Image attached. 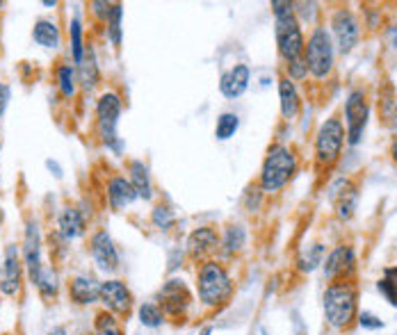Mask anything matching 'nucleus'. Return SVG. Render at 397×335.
Masks as SVG:
<instances>
[{
  "label": "nucleus",
  "instance_id": "nucleus-4",
  "mask_svg": "<svg viewBox=\"0 0 397 335\" xmlns=\"http://www.w3.org/2000/svg\"><path fill=\"white\" fill-rule=\"evenodd\" d=\"M295 173V155L290 148L274 144L265 155L263 171H261V190L263 192H278L286 187V182Z\"/></svg>",
  "mask_w": 397,
  "mask_h": 335
},
{
  "label": "nucleus",
  "instance_id": "nucleus-26",
  "mask_svg": "<svg viewBox=\"0 0 397 335\" xmlns=\"http://www.w3.org/2000/svg\"><path fill=\"white\" fill-rule=\"evenodd\" d=\"M30 281H32V285L39 290V294L46 297V299L55 297L57 290H60V283H57V274H55L53 269H49V267H41L37 274L32 276Z\"/></svg>",
  "mask_w": 397,
  "mask_h": 335
},
{
  "label": "nucleus",
  "instance_id": "nucleus-39",
  "mask_svg": "<svg viewBox=\"0 0 397 335\" xmlns=\"http://www.w3.org/2000/svg\"><path fill=\"white\" fill-rule=\"evenodd\" d=\"M89 7H91V11H94V14H96L99 19L108 21L110 14H112V7H114V5H110V3H99V0H94V3H91Z\"/></svg>",
  "mask_w": 397,
  "mask_h": 335
},
{
  "label": "nucleus",
  "instance_id": "nucleus-38",
  "mask_svg": "<svg viewBox=\"0 0 397 335\" xmlns=\"http://www.w3.org/2000/svg\"><path fill=\"white\" fill-rule=\"evenodd\" d=\"M358 324L363 326V329H372V331H377V329H381V326H383V321H381L379 317H375L372 313H361V315H358Z\"/></svg>",
  "mask_w": 397,
  "mask_h": 335
},
{
  "label": "nucleus",
  "instance_id": "nucleus-22",
  "mask_svg": "<svg viewBox=\"0 0 397 335\" xmlns=\"http://www.w3.org/2000/svg\"><path fill=\"white\" fill-rule=\"evenodd\" d=\"M278 98H281V114L286 119H295L299 114L301 100L297 94V87L290 78H281L278 80Z\"/></svg>",
  "mask_w": 397,
  "mask_h": 335
},
{
  "label": "nucleus",
  "instance_id": "nucleus-35",
  "mask_svg": "<svg viewBox=\"0 0 397 335\" xmlns=\"http://www.w3.org/2000/svg\"><path fill=\"white\" fill-rule=\"evenodd\" d=\"M322 256H324V247L322 244L308 247V251L299 258V269L301 272H313L318 264H322Z\"/></svg>",
  "mask_w": 397,
  "mask_h": 335
},
{
  "label": "nucleus",
  "instance_id": "nucleus-16",
  "mask_svg": "<svg viewBox=\"0 0 397 335\" xmlns=\"http://www.w3.org/2000/svg\"><path fill=\"white\" fill-rule=\"evenodd\" d=\"M217 249H219V235H217V230L210 226H201V228L192 230L188 237V251L196 260L213 256Z\"/></svg>",
  "mask_w": 397,
  "mask_h": 335
},
{
  "label": "nucleus",
  "instance_id": "nucleus-34",
  "mask_svg": "<svg viewBox=\"0 0 397 335\" xmlns=\"http://www.w3.org/2000/svg\"><path fill=\"white\" fill-rule=\"evenodd\" d=\"M151 222H154L156 228L160 230H169L174 224H176V215H174V210H169L167 205H156L154 212H151Z\"/></svg>",
  "mask_w": 397,
  "mask_h": 335
},
{
  "label": "nucleus",
  "instance_id": "nucleus-2",
  "mask_svg": "<svg viewBox=\"0 0 397 335\" xmlns=\"http://www.w3.org/2000/svg\"><path fill=\"white\" fill-rule=\"evenodd\" d=\"M196 292H198V302L208 308H219L228 304V299L233 294V281L228 272L224 269V264H219L215 260H206L196 274Z\"/></svg>",
  "mask_w": 397,
  "mask_h": 335
},
{
  "label": "nucleus",
  "instance_id": "nucleus-23",
  "mask_svg": "<svg viewBox=\"0 0 397 335\" xmlns=\"http://www.w3.org/2000/svg\"><path fill=\"white\" fill-rule=\"evenodd\" d=\"M354 264V253L349 247H336L329 258L324 262V276L326 279H336L338 274H343L345 269H349Z\"/></svg>",
  "mask_w": 397,
  "mask_h": 335
},
{
  "label": "nucleus",
  "instance_id": "nucleus-14",
  "mask_svg": "<svg viewBox=\"0 0 397 335\" xmlns=\"http://www.w3.org/2000/svg\"><path fill=\"white\" fill-rule=\"evenodd\" d=\"M23 262H26L28 276L32 279L44 264H41V233H39V222L30 219L26 226V239H23Z\"/></svg>",
  "mask_w": 397,
  "mask_h": 335
},
{
  "label": "nucleus",
  "instance_id": "nucleus-9",
  "mask_svg": "<svg viewBox=\"0 0 397 335\" xmlns=\"http://www.w3.org/2000/svg\"><path fill=\"white\" fill-rule=\"evenodd\" d=\"M345 117H347V140L349 144H358L363 137L366 123H368V100L363 89H354L347 96L345 103Z\"/></svg>",
  "mask_w": 397,
  "mask_h": 335
},
{
  "label": "nucleus",
  "instance_id": "nucleus-41",
  "mask_svg": "<svg viewBox=\"0 0 397 335\" xmlns=\"http://www.w3.org/2000/svg\"><path fill=\"white\" fill-rule=\"evenodd\" d=\"M46 167H49V169L55 173V178H62V176H64V173H62V167L57 165L55 160H46Z\"/></svg>",
  "mask_w": 397,
  "mask_h": 335
},
{
  "label": "nucleus",
  "instance_id": "nucleus-11",
  "mask_svg": "<svg viewBox=\"0 0 397 335\" xmlns=\"http://www.w3.org/2000/svg\"><path fill=\"white\" fill-rule=\"evenodd\" d=\"M89 251L101 272L112 274L119 269V253H116V247H114L112 237L108 235V230H96V233L91 235Z\"/></svg>",
  "mask_w": 397,
  "mask_h": 335
},
{
  "label": "nucleus",
  "instance_id": "nucleus-12",
  "mask_svg": "<svg viewBox=\"0 0 397 335\" xmlns=\"http://www.w3.org/2000/svg\"><path fill=\"white\" fill-rule=\"evenodd\" d=\"M331 28H333V37L341 53H349L356 46L358 37H361V28L358 21L354 19V14L349 9H338L333 19H331Z\"/></svg>",
  "mask_w": 397,
  "mask_h": 335
},
{
  "label": "nucleus",
  "instance_id": "nucleus-25",
  "mask_svg": "<svg viewBox=\"0 0 397 335\" xmlns=\"http://www.w3.org/2000/svg\"><path fill=\"white\" fill-rule=\"evenodd\" d=\"M244 244H247V230H244L240 224H231L224 228V235H221V239H219V247L226 256H236V253H240L244 249Z\"/></svg>",
  "mask_w": 397,
  "mask_h": 335
},
{
  "label": "nucleus",
  "instance_id": "nucleus-10",
  "mask_svg": "<svg viewBox=\"0 0 397 335\" xmlns=\"http://www.w3.org/2000/svg\"><path fill=\"white\" fill-rule=\"evenodd\" d=\"M99 302L105 306V310L112 315H128L133 308V294L128 290L124 281L110 279L101 283V299Z\"/></svg>",
  "mask_w": 397,
  "mask_h": 335
},
{
  "label": "nucleus",
  "instance_id": "nucleus-43",
  "mask_svg": "<svg viewBox=\"0 0 397 335\" xmlns=\"http://www.w3.org/2000/svg\"><path fill=\"white\" fill-rule=\"evenodd\" d=\"M46 335H66V329H62V326H57V329H53V331H49Z\"/></svg>",
  "mask_w": 397,
  "mask_h": 335
},
{
  "label": "nucleus",
  "instance_id": "nucleus-42",
  "mask_svg": "<svg viewBox=\"0 0 397 335\" xmlns=\"http://www.w3.org/2000/svg\"><path fill=\"white\" fill-rule=\"evenodd\" d=\"M383 279H388V281L397 283V267H388V269H386V276H383Z\"/></svg>",
  "mask_w": 397,
  "mask_h": 335
},
{
  "label": "nucleus",
  "instance_id": "nucleus-29",
  "mask_svg": "<svg viewBox=\"0 0 397 335\" xmlns=\"http://www.w3.org/2000/svg\"><path fill=\"white\" fill-rule=\"evenodd\" d=\"M94 335H124V331H121L119 319L112 313H108V310H103L94 319Z\"/></svg>",
  "mask_w": 397,
  "mask_h": 335
},
{
  "label": "nucleus",
  "instance_id": "nucleus-20",
  "mask_svg": "<svg viewBox=\"0 0 397 335\" xmlns=\"http://www.w3.org/2000/svg\"><path fill=\"white\" fill-rule=\"evenodd\" d=\"M57 228H60V235L66 239H76L85 233V217L83 212L74 205L62 207L60 217H57Z\"/></svg>",
  "mask_w": 397,
  "mask_h": 335
},
{
  "label": "nucleus",
  "instance_id": "nucleus-31",
  "mask_svg": "<svg viewBox=\"0 0 397 335\" xmlns=\"http://www.w3.org/2000/svg\"><path fill=\"white\" fill-rule=\"evenodd\" d=\"M76 83H78V76L71 66H60L57 68V87H60L62 91V96L66 98H71L76 94Z\"/></svg>",
  "mask_w": 397,
  "mask_h": 335
},
{
  "label": "nucleus",
  "instance_id": "nucleus-24",
  "mask_svg": "<svg viewBox=\"0 0 397 335\" xmlns=\"http://www.w3.org/2000/svg\"><path fill=\"white\" fill-rule=\"evenodd\" d=\"M32 39L34 43H39L44 46V48H60V28L55 26L53 21H46V19H39L37 23H34V28H32Z\"/></svg>",
  "mask_w": 397,
  "mask_h": 335
},
{
  "label": "nucleus",
  "instance_id": "nucleus-40",
  "mask_svg": "<svg viewBox=\"0 0 397 335\" xmlns=\"http://www.w3.org/2000/svg\"><path fill=\"white\" fill-rule=\"evenodd\" d=\"M7 100H9V87L0 83V114L5 112V108H7Z\"/></svg>",
  "mask_w": 397,
  "mask_h": 335
},
{
  "label": "nucleus",
  "instance_id": "nucleus-8",
  "mask_svg": "<svg viewBox=\"0 0 397 335\" xmlns=\"http://www.w3.org/2000/svg\"><path fill=\"white\" fill-rule=\"evenodd\" d=\"M192 304V294L188 290V285L179 279H171L160 287L158 292V306L165 315L169 317H183L185 310Z\"/></svg>",
  "mask_w": 397,
  "mask_h": 335
},
{
  "label": "nucleus",
  "instance_id": "nucleus-27",
  "mask_svg": "<svg viewBox=\"0 0 397 335\" xmlns=\"http://www.w3.org/2000/svg\"><path fill=\"white\" fill-rule=\"evenodd\" d=\"M78 83L87 91L99 85V66H96L94 55H85L83 62L78 64Z\"/></svg>",
  "mask_w": 397,
  "mask_h": 335
},
{
  "label": "nucleus",
  "instance_id": "nucleus-36",
  "mask_svg": "<svg viewBox=\"0 0 397 335\" xmlns=\"http://www.w3.org/2000/svg\"><path fill=\"white\" fill-rule=\"evenodd\" d=\"M288 73H290V80H303L308 76V66H306V60L299 57V60L290 62L288 64Z\"/></svg>",
  "mask_w": 397,
  "mask_h": 335
},
{
  "label": "nucleus",
  "instance_id": "nucleus-46",
  "mask_svg": "<svg viewBox=\"0 0 397 335\" xmlns=\"http://www.w3.org/2000/svg\"><path fill=\"white\" fill-rule=\"evenodd\" d=\"M0 151H3V144H0Z\"/></svg>",
  "mask_w": 397,
  "mask_h": 335
},
{
  "label": "nucleus",
  "instance_id": "nucleus-47",
  "mask_svg": "<svg viewBox=\"0 0 397 335\" xmlns=\"http://www.w3.org/2000/svg\"><path fill=\"white\" fill-rule=\"evenodd\" d=\"M395 46H397V39H395Z\"/></svg>",
  "mask_w": 397,
  "mask_h": 335
},
{
  "label": "nucleus",
  "instance_id": "nucleus-17",
  "mask_svg": "<svg viewBox=\"0 0 397 335\" xmlns=\"http://www.w3.org/2000/svg\"><path fill=\"white\" fill-rule=\"evenodd\" d=\"M69 297L78 306H91L101 299V283L91 276H76L69 283Z\"/></svg>",
  "mask_w": 397,
  "mask_h": 335
},
{
  "label": "nucleus",
  "instance_id": "nucleus-45",
  "mask_svg": "<svg viewBox=\"0 0 397 335\" xmlns=\"http://www.w3.org/2000/svg\"><path fill=\"white\" fill-rule=\"evenodd\" d=\"M210 331H213V329H203V333H201V335H210Z\"/></svg>",
  "mask_w": 397,
  "mask_h": 335
},
{
  "label": "nucleus",
  "instance_id": "nucleus-30",
  "mask_svg": "<svg viewBox=\"0 0 397 335\" xmlns=\"http://www.w3.org/2000/svg\"><path fill=\"white\" fill-rule=\"evenodd\" d=\"M137 315H139V321L149 329H158L162 326V321H165V313H162L158 304H142L137 310Z\"/></svg>",
  "mask_w": 397,
  "mask_h": 335
},
{
  "label": "nucleus",
  "instance_id": "nucleus-7",
  "mask_svg": "<svg viewBox=\"0 0 397 335\" xmlns=\"http://www.w3.org/2000/svg\"><path fill=\"white\" fill-rule=\"evenodd\" d=\"M345 142V128L341 119H326L320 130L318 137H315V153H318V160L322 165H331L341 155V148Z\"/></svg>",
  "mask_w": 397,
  "mask_h": 335
},
{
  "label": "nucleus",
  "instance_id": "nucleus-3",
  "mask_svg": "<svg viewBox=\"0 0 397 335\" xmlns=\"http://www.w3.org/2000/svg\"><path fill=\"white\" fill-rule=\"evenodd\" d=\"M324 315L336 329H345L356 317V290L349 283H333L324 292Z\"/></svg>",
  "mask_w": 397,
  "mask_h": 335
},
{
  "label": "nucleus",
  "instance_id": "nucleus-15",
  "mask_svg": "<svg viewBox=\"0 0 397 335\" xmlns=\"http://www.w3.org/2000/svg\"><path fill=\"white\" fill-rule=\"evenodd\" d=\"M249 78H251V71L247 64H236L233 68H228L226 73H221V80H219V91L224 94L226 98H240L244 91L249 87Z\"/></svg>",
  "mask_w": 397,
  "mask_h": 335
},
{
  "label": "nucleus",
  "instance_id": "nucleus-6",
  "mask_svg": "<svg viewBox=\"0 0 397 335\" xmlns=\"http://www.w3.org/2000/svg\"><path fill=\"white\" fill-rule=\"evenodd\" d=\"M303 60H306L308 73L315 78H326L333 68V43L329 32L324 28H315L308 37V43L303 46Z\"/></svg>",
  "mask_w": 397,
  "mask_h": 335
},
{
  "label": "nucleus",
  "instance_id": "nucleus-37",
  "mask_svg": "<svg viewBox=\"0 0 397 335\" xmlns=\"http://www.w3.org/2000/svg\"><path fill=\"white\" fill-rule=\"evenodd\" d=\"M379 292L386 297L393 306H397V283H393L388 279H381L379 281Z\"/></svg>",
  "mask_w": 397,
  "mask_h": 335
},
{
  "label": "nucleus",
  "instance_id": "nucleus-18",
  "mask_svg": "<svg viewBox=\"0 0 397 335\" xmlns=\"http://www.w3.org/2000/svg\"><path fill=\"white\" fill-rule=\"evenodd\" d=\"M139 199L131 180H126L124 176H114L108 182V201L112 210H124V207L133 205V201Z\"/></svg>",
  "mask_w": 397,
  "mask_h": 335
},
{
  "label": "nucleus",
  "instance_id": "nucleus-44",
  "mask_svg": "<svg viewBox=\"0 0 397 335\" xmlns=\"http://www.w3.org/2000/svg\"><path fill=\"white\" fill-rule=\"evenodd\" d=\"M393 160H395V165H397V140H395V144H393Z\"/></svg>",
  "mask_w": 397,
  "mask_h": 335
},
{
  "label": "nucleus",
  "instance_id": "nucleus-1",
  "mask_svg": "<svg viewBox=\"0 0 397 335\" xmlns=\"http://www.w3.org/2000/svg\"><path fill=\"white\" fill-rule=\"evenodd\" d=\"M274 28H276V46H278V55L290 64L303 57V37H301V28L299 21L295 16V5L293 3H281V0H274Z\"/></svg>",
  "mask_w": 397,
  "mask_h": 335
},
{
  "label": "nucleus",
  "instance_id": "nucleus-28",
  "mask_svg": "<svg viewBox=\"0 0 397 335\" xmlns=\"http://www.w3.org/2000/svg\"><path fill=\"white\" fill-rule=\"evenodd\" d=\"M238 128H240L238 114L236 112H221L217 117V123H215V137L219 142H226L238 133Z\"/></svg>",
  "mask_w": 397,
  "mask_h": 335
},
{
  "label": "nucleus",
  "instance_id": "nucleus-5",
  "mask_svg": "<svg viewBox=\"0 0 397 335\" xmlns=\"http://www.w3.org/2000/svg\"><path fill=\"white\" fill-rule=\"evenodd\" d=\"M121 117V98L114 91H105L96 103V123H99V135L103 144L112 148L116 155H121L124 142L116 135V123Z\"/></svg>",
  "mask_w": 397,
  "mask_h": 335
},
{
  "label": "nucleus",
  "instance_id": "nucleus-33",
  "mask_svg": "<svg viewBox=\"0 0 397 335\" xmlns=\"http://www.w3.org/2000/svg\"><path fill=\"white\" fill-rule=\"evenodd\" d=\"M71 53H74V62L80 64L85 57V46H83V23L76 16L71 21Z\"/></svg>",
  "mask_w": 397,
  "mask_h": 335
},
{
  "label": "nucleus",
  "instance_id": "nucleus-19",
  "mask_svg": "<svg viewBox=\"0 0 397 335\" xmlns=\"http://www.w3.org/2000/svg\"><path fill=\"white\" fill-rule=\"evenodd\" d=\"M331 199L336 201V210L341 219H349L354 215V207H356V187L349 180H338L331 190Z\"/></svg>",
  "mask_w": 397,
  "mask_h": 335
},
{
  "label": "nucleus",
  "instance_id": "nucleus-21",
  "mask_svg": "<svg viewBox=\"0 0 397 335\" xmlns=\"http://www.w3.org/2000/svg\"><path fill=\"white\" fill-rule=\"evenodd\" d=\"M128 171H131V178L128 180H131L139 199H144V201L154 199V185H151L149 167L144 163H139V160H133V163H128Z\"/></svg>",
  "mask_w": 397,
  "mask_h": 335
},
{
  "label": "nucleus",
  "instance_id": "nucleus-13",
  "mask_svg": "<svg viewBox=\"0 0 397 335\" xmlns=\"http://www.w3.org/2000/svg\"><path fill=\"white\" fill-rule=\"evenodd\" d=\"M21 276H23V264L16 244H7L5 249V260L0 267V292L5 297H16L21 290Z\"/></svg>",
  "mask_w": 397,
  "mask_h": 335
},
{
  "label": "nucleus",
  "instance_id": "nucleus-32",
  "mask_svg": "<svg viewBox=\"0 0 397 335\" xmlns=\"http://www.w3.org/2000/svg\"><path fill=\"white\" fill-rule=\"evenodd\" d=\"M121 19H124V7L114 5L112 14L108 19V37H110L114 48H119V46H121Z\"/></svg>",
  "mask_w": 397,
  "mask_h": 335
}]
</instances>
